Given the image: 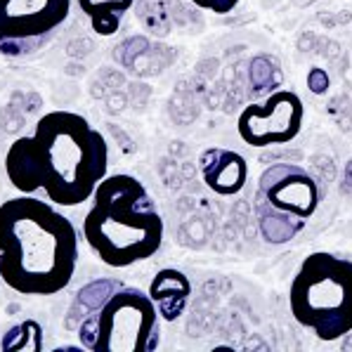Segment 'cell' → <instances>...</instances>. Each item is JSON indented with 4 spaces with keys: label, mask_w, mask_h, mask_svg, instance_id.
<instances>
[{
    "label": "cell",
    "mask_w": 352,
    "mask_h": 352,
    "mask_svg": "<svg viewBox=\"0 0 352 352\" xmlns=\"http://www.w3.org/2000/svg\"><path fill=\"white\" fill-rule=\"evenodd\" d=\"M80 12L90 19L97 36H113L121 29V21L130 12L135 0H76Z\"/></svg>",
    "instance_id": "8fae6325"
},
{
    "label": "cell",
    "mask_w": 352,
    "mask_h": 352,
    "mask_svg": "<svg viewBox=\"0 0 352 352\" xmlns=\"http://www.w3.org/2000/svg\"><path fill=\"white\" fill-rule=\"evenodd\" d=\"M248 80H251V90L256 95H272L274 90H279L284 74L274 57L256 55L248 64Z\"/></svg>",
    "instance_id": "7c38bea8"
},
{
    "label": "cell",
    "mask_w": 352,
    "mask_h": 352,
    "mask_svg": "<svg viewBox=\"0 0 352 352\" xmlns=\"http://www.w3.org/2000/svg\"><path fill=\"white\" fill-rule=\"evenodd\" d=\"M289 310L322 343L352 333V260L327 251L310 253L291 279Z\"/></svg>",
    "instance_id": "277c9868"
},
{
    "label": "cell",
    "mask_w": 352,
    "mask_h": 352,
    "mask_svg": "<svg viewBox=\"0 0 352 352\" xmlns=\"http://www.w3.org/2000/svg\"><path fill=\"white\" fill-rule=\"evenodd\" d=\"M5 352H17V350H31L38 352L43 350V329L36 319H26V322L12 327L3 338L0 345Z\"/></svg>",
    "instance_id": "4fadbf2b"
},
{
    "label": "cell",
    "mask_w": 352,
    "mask_h": 352,
    "mask_svg": "<svg viewBox=\"0 0 352 352\" xmlns=\"http://www.w3.org/2000/svg\"><path fill=\"white\" fill-rule=\"evenodd\" d=\"M204 185L218 197H236L248 182V164L234 149L208 147L199 156Z\"/></svg>",
    "instance_id": "9c48e42d"
},
{
    "label": "cell",
    "mask_w": 352,
    "mask_h": 352,
    "mask_svg": "<svg viewBox=\"0 0 352 352\" xmlns=\"http://www.w3.org/2000/svg\"><path fill=\"white\" fill-rule=\"evenodd\" d=\"M324 201L322 180L305 166L274 164L258 177L256 225L265 243L284 246L307 227V220Z\"/></svg>",
    "instance_id": "8992f818"
},
{
    "label": "cell",
    "mask_w": 352,
    "mask_h": 352,
    "mask_svg": "<svg viewBox=\"0 0 352 352\" xmlns=\"http://www.w3.org/2000/svg\"><path fill=\"white\" fill-rule=\"evenodd\" d=\"M307 88H310L312 95H327L329 88H331V76L324 72V69L312 67L307 72Z\"/></svg>",
    "instance_id": "5bb4252c"
},
{
    "label": "cell",
    "mask_w": 352,
    "mask_h": 352,
    "mask_svg": "<svg viewBox=\"0 0 352 352\" xmlns=\"http://www.w3.org/2000/svg\"><path fill=\"white\" fill-rule=\"evenodd\" d=\"M305 121V104L294 90H274L263 102L243 107L236 121V133L248 147L289 144L300 135Z\"/></svg>",
    "instance_id": "ba28073f"
},
{
    "label": "cell",
    "mask_w": 352,
    "mask_h": 352,
    "mask_svg": "<svg viewBox=\"0 0 352 352\" xmlns=\"http://www.w3.org/2000/svg\"><path fill=\"white\" fill-rule=\"evenodd\" d=\"M78 232L52 204L31 194L0 206V279L19 296H55L72 284Z\"/></svg>",
    "instance_id": "7a4b0ae2"
},
{
    "label": "cell",
    "mask_w": 352,
    "mask_h": 352,
    "mask_svg": "<svg viewBox=\"0 0 352 352\" xmlns=\"http://www.w3.org/2000/svg\"><path fill=\"white\" fill-rule=\"evenodd\" d=\"M83 236L102 263L121 270L159 253L164 218L138 177L116 173L97 185Z\"/></svg>",
    "instance_id": "3957f363"
},
{
    "label": "cell",
    "mask_w": 352,
    "mask_h": 352,
    "mask_svg": "<svg viewBox=\"0 0 352 352\" xmlns=\"http://www.w3.org/2000/svg\"><path fill=\"white\" fill-rule=\"evenodd\" d=\"M161 315L149 294L118 281L102 302L85 310L80 348L90 352H154L161 345Z\"/></svg>",
    "instance_id": "5b68a950"
},
{
    "label": "cell",
    "mask_w": 352,
    "mask_h": 352,
    "mask_svg": "<svg viewBox=\"0 0 352 352\" xmlns=\"http://www.w3.org/2000/svg\"><path fill=\"white\" fill-rule=\"evenodd\" d=\"M107 168V138L85 116L64 109L38 118L34 133L17 138L5 154V173L17 192H43L57 206L93 199Z\"/></svg>",
    "instance_id": "6da1fadb"
},
{
    "label": "cell",
    "mask_w": 352,
    "mask_h": 352,
    "mask_svg": "<svg viewBox=\"0 0 352 352\" xmlns=\"http://www.w3.org/2000/svg\"><path fill=\"white\" fill-rule=\"evenodd\" d=\"M72 0H0V55L41 52L69 19Z\"/></svg>",
    "instance_id": "52a82bcc"
},
{
    "label": "cell",
    "mask_w": 352,
    "mask_h": 352,
    "mask_svg": "<svg viewBox=\"0 0 352 352\" xmlns=\"http://www.w3.org/2000/svg\"><path fill=\"white\" fill-rule=\"evenodd\" d=\"M149 298L154 300L156 310L166 324L177 322L185 315L189 298H192V281L185 272L175 267H164L154 274L149 284Z\"/></svg>",
    "instance_id": "30bf717a"
},
{
    "label": "cell",
    "mask_w": 352,
    "mask_h": 352,
    "mask_svg": "<svg viewBox=\"0 0 352 352\" xmlns=\"http://www.w3.org/2000/svg\"><path fill=\"white\" fill-rule=\"evenodd\" d=\"M199 10H206V12H213V14H230L236 10V5L241 0H192Z\"/></svg>",
    "instance_id": "9a60e30c"
}]
</instances>
